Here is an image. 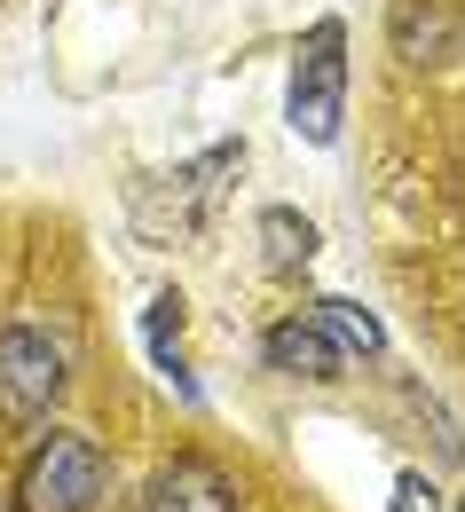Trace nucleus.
<instances>
[{
    "mask_svg": "<svg viewBox=\"0 0 465 512\" xmlns=\"http://www.w3.org/2000/svg\"><path fill=\"white\" fill-rule=\"evenodd\" d=\"M339 111H347V32L324 16V24H308V40H300V56H292L284 119H292L300 142H332Z\"/></svg>",
    "mask_w": 465,
    "mask_h": 512,
    "instance_id": "f03ea898",
    "label": "nucleus"
},
{
    "mask_svg": "<svg viewBox=\"0 0 465 512\" xmlns=\"http://www.w3.org/2000/svg\"><path fill=\"white\" fill-rule=\"evenodd\" d=\"M395 512H442V489L426 473H395Z\"/></svg>",
    "mask_w": 465,
    "mask_h": 512,
    "instance_id": "9d476101",
    "label": "nucleus"
},
{
    "mask_svg": "<svg viewBox=\"0 0 465 512\" xmlns=\"http://www.w3.org/2000/svg\"><path fill=\"white\" fill-rule=\"evenodd\" d=\"M111 497V457L87 434H48L16 473V512H95Z\"/></svg>",
    "mask_w": 465,
    "mask_h": 512,
    "instance_id": "f257e3e1",
    "label": "nucleus"
},
{
    "mask_svg": "<svg viewBox=\"0 0 465 512\" xmlns=\"http://www.w3.org/2000/svg\"><path fill=\"white\" fill-rule=\"evenodd\" d=\"M465 40V16H442V8H426V0H402L395 16V48L410 64H426V56H458Z\"/></svg>",
    "mask_w": 465,
    "mask_h": 512,
    "instance_id": "423d86ee",
    "label": "nucleus"
},
{
    "mask_svg": "<svg viewBox=\"0 0 465 512\" xmlns=\"http://www.w3.org/2000/svg\"><path fill=\"white\" fill-rule=\"evenodd\" d=\"M64 386H71V347L56 331H40V323L0 331V418L32 426V418H48L64 402Z\"/></svg>",
    "mask_w": 465,
    "mask_h": 512,
    "instance_id": "7ed1b4c3",
    "label": "nucleus"
},
{
    "mask_svg": "<svg viewBox=\"0 0 465 512\" xmlns=\"http://www.w3.org/2000/svg\"><path fill=\"white\" fill-rule=\"evenodd\" d=\"M261 245H268V268H308V260H316V221H300L292 205H268Z\"/></svg>",
    "mask_w": 465,
    "mask_h": 512,
    "instance_id": "0eeeda50",
    "label": "nucleus"
},
{
    "mask_svg": "<svg viewBox=\"0 0 465 512\" xmlns=\"http://www.w3.org/2000/svg\"><path fill=\"white\" fill-rule=\"evenodd\" d=\"M316 323L332 331V339L347 347V355H379V347H387L379 316H371V308H355V300H324V308H316Z\"/></svg>",
    "mask_w": 465,
    "mask_h": 512,
    "instance_id": "1a4fd4ad",
    "label": "nucleus"
},
{
    "mask_svg": "<svg viewBox=\"0 0 465 512\" xmlns=\"http://www.w3.org/2000/svg\"><path fill=\"white\" fill-rule=\"evenodd\" d=\"M142 512H237V481L213 457H174V465H158Z\"/></svg>",
    "mask_w": 465,
    "mask_h": 512,
    "instance_id": "20e7f679",
    "label": "nucleus"
},
{
    "mask_svg": "<svg viewBox=\"0 0 465 512\" xmlns=\"http://www.w3.org/2000/svg\"><path fill=\"white\" fill-rule=\"evenodd\" d=\"M458 512H465V497H458Z\"/></svg>",
    "mask_w": 465,
    "mask_h": 512,
    "instance_id": "9b49d317",
    "label": "nucleus"
},
{
    "mask_svg": "<svg viewBox=\"0 0 465 512\" xmlns=\"http://www.w3.org/2000/svg\"><path fill=\"white\" fill-rule=\"evenodd\" d=\"M261 355H268V371H284V379H316V386H332L339 371H347V347H339L316 316H308V323H300V316L276 323V331L261 339Z\"/></svg>",
    "mask_w": 465,
    "mask_h": 512,
    "instance_id": "39448f33",
    "label": "nucleus"
},
{
    "mask_svg": "<svg viewBox=\"0 0 465 512\" xmlns=\"http://www.w3.org/2000/svg\"><path fill=\"white\" fill-rule=\"evenodd\" d=\"M174 339H182V300L166 292V300H150V363H158V379H174L182 394H198L190 371H182V347H174Z\"/></svg>",
    "mask_w": 465,
    "mask_h": 512,
    "instance_id": "6e6552de",
    "label": "nucleus"
}]
</instances>
